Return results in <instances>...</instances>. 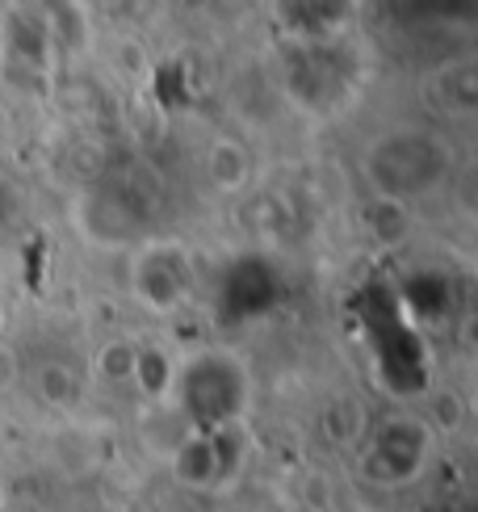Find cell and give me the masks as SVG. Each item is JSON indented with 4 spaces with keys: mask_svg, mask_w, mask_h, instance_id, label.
<instances>
[{
    "mask_svg": "<svg viewBox=\"0 0 478 512\" xmlns=\"http://www.w3.org/2000/svg\"><path fill=\"white\" fill-rule=\"evenodd\" d=\"M185 399H189V412L202 424H210V429L214 424H227L244 408V374H239V366H231L227 357L198 361V366L185 374Z\"/></svg>",
    "mask_w": 478,
    "mask_h": 512,
    "instance_id": "obj_1",
    "label": "cell"
},
{
    "mask_svg": "<svg viewBox=\"0 0 478 512\" xmlns=\"http://www.w3.org/2000/svg\"><path fill=\"white\" fill-rule=\"evenodd\" d=\"M223 303H227V315H239V319L269 311L277 303V277L265 265H256V261L239 265L231 273L227 290H223Z\"/></svg>",
    "mask_w": 478,
    "mask_h": 512,
    "instance_id": "obj_3",
    "label": "cell"
},
{
    "mask_svg": "<svg viewBox=\"0 0 478 512\" xmlns=\"http://www.w3.org/2000/svg\"><path fill=\"white\" fill-rule=\"evenodd\" d=\"M420 454H424V433L411 429L407 420H395L390 429L378 433V445L369 450V475L407 479L420 466Z\"/></svg>",
    "mask_w": 478,
    "mask_h": 512,
    "instance_id": "obj_2",
    "label": "cell"
},
{
    "mask_svg": "<svg viewBox=\"0 0 478 512\" xmlns=\"http://www.w3.org/2000/svg\"><path fill=\"white\" fill-rule=\"evenodd\" d=\"M139 294H147L156 307H172L185 294V273H177V261L164 265V252L151 256L139 273Z\"/></svg>",
    "mask_w": 478,
    "mask_h": 512,
    "instance_id": "obj_4",
    "label": "cell"
}]
</instances>
